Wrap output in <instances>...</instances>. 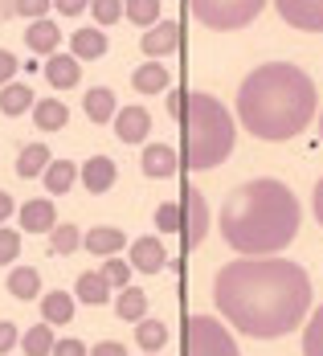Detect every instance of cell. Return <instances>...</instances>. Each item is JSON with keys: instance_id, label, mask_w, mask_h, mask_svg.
<instances>
[{"instance_id": "cell-12", "label": "cell", "mask_w": 323, "mask_h": 356, "mask_svg": "<svg viewBox=\"0 0 323 356\" xmlns=\"http://www.w3.org/2000/svg\"><path fill=\"white\" fill-rule=\"evenodd\" d=\"M45 82H49L53 90H74V86L82 82L78 58H74V54H49V58H45Z\"/></svg>"}, {"instance_id": "cell-30", "label": "cell", "mask_w": 323, "mask_h": 356, "mask_svg": "<svg viewBox=\"0 0 323 356\" xmlns=\"http://www.w3.org/2000/svg\"><path fill=\"white\" fill-rule=\"evenodd\" d=\"M8 291H13V299H37L41 275H37L33 266H17V270L8 275Z\"/></svg>"}, {"instance_id": "cell-43", "label": "cell", "mask_w": 323, "mask_h": 356, "mask_svg": "<svg viewBox=\"0 0 323 356\" xmlns=\"http://www.w3.org/2000/svg\"><path fill=\"white\" fill-rule=\"evenodd\" d=\"M86 356H127V344H119V340H103V344H94Z\"/></svg>"}, {"instance_id": "cell-24", "label": "cell", "mask_w": 323, "mask_h": 356, "mask_svg": "<svg viewBox=\"0 0 323 356\" xmlns=\"http://www.w3.org/2000/svg\"><path fill=\"white\" fill-rule=\"evenodd\" d=\"M115 312H119V320L140 323L147 316V295L140 291V286H123V291H119V299H115Z\"/></svg>"}, {"instance_id": "cell-49", "label": "cell", "mask_w": 323, "mask_h": 356, "mask_svg": "<svg viewBox=\"0 0 323 356\" xmlns=\"http://www.w3.org/2000/svg\"><path fill=\"white\" fill-rule=\"evenodd\" d=\"M147 356H156V353H147Z\"/></svg>"}, {"instance_id": "cell-8", "label": "cell", "mask_w": 323, "mask_h": 356, "mask_svg": "<svg viewBox=\"0 0 323 356\" xmlns=\"http://www.w3.org/2000/svg\"><path fill=\"white\" fill-rule=\"evenodd\" d=\"M274 8L290 29L323 33V0H274Z\"/></svg>"}, {"instance_id": "cell-11", "label": "cell", "mask_w": 323, "mask_h": 356, "mask_svg": "<svg viewBox=\"0 0 323 356\" xmlns=\"http://www.w3.org/2000/svg\"><path fill=\"white\" fill-rule=\"evenodd\" d=\"M131 246V270H140V275H156V270H164V262H168V250L160 246V238H135V242H127Z\"/></svg>"}, {"instance_id": "cell-19", "label": "cell", "mask_w": 323, "mask_h": 356, "mask_svg": "<svg viewBox=\"0 0 323 356\" xmlns=\"http://www.w3.org/2000/svg\"><path fill=\"white\" fill-rule=\"evenodd\" d=\"M74 299H78V303H90V307L107 303V299H110L107 279H103L99 270H82V275H78V283H74Z\"/></svg>"}, {"instance_id": "cell-1", "label": "cell", "mask_w": 323, "mask_h": 356, "mask_svg": "<svg viewBox=\"0 0 323 356\" xmlns=\"http://www.w3.org/2000/svg\"><path fill=\"white\" fill-rule=\"evenodd\" d=\"M221 320L250 340H279L311 312V279L299 262L266 254L225 262L213 279Z\"/></svg>"}, {"instance_id": "cell-18", "label": "cell", "mask_w": 323, "mask_h": 356, "mask_svg": "<svg viewBox=\"0 0 323 356\" xmlns=\"http://www.w3.org/2000/svg\"><path fill=\"white\" fill-rule=\"evenodd\" d=\"M70 54L78 62H94V58H103L107 54V33L99 29V25H90V29H78L70 37Z\"/></svg>"}, {"instance_id": "cell-38", "label": "cell", "mask_w": 323, "mask_h": 356, "mask_svg": "<svg viewBox=\"0 0 323 356\" xmlns=\"http://www.w3.org/2000/svg\"><path fill=\"white\" fill-rule=\"evenodd\" d=\"M49 4H53V0H13V13H17V17H29V21H41V17L49 13Z\"/></svg>"}, {"instance_id": "cell-9", "label": "cell", "mask_w": 323, "mask_h": 356, "mask_svg": "<svg viewBox=\"0 0 323 356\" xmlns=\"http://www.w3.org/2000/svg\"><path fill=\"white\" fill-rule=\"evenodd\" d=\"M180 25L176 21H156L151 29H144V41H140V49H144L147 58H164V54H176L180 49Z\"/></svg>"}, {"instance_id": "cell-42", "label": "cell", "mask_w": 323, "mask_h": 356, "mask_svg": "<svg viewBox=\"0 0 323 356\" xmlns=\"http://www.w3.org/2000/svg\"><path fill=\"white\" fill-rule=\"evenodd\" d=\"M184 107H188V90H168V115L184 119Z\"/></svg>"}, {"instance_id": "cell-15", "label": "cell", "mask_w": 323, "mask_h": 356, "mask_svg": "<svg viewBox=\"0 0 323 356\" xmlns=\"http://www.w3.org/2000/svg\"><path fill=\"white\" fill-rule=\"evenodd\" d=\"M25 45L33 49V54H58V45H62V29L49 21V17H41V21H29V29H25Z\"/></svg>"}, {"instance_id": "cell-36", "label": "cell", "mask_w": 323, "mask_h": 356, "mask_svg": "<svg viewBox=\"0 0 323 356\" xmlns=\"http://www.w3.org/2000/svg\"><path fill=\"white\" fill-rule=\"evenodd\" d=\"M17 254H21V234L8 229V225H0V266L17 262Z\"/></svg>"}, {"instance_id": "cell-37", "label": "cell", "mask_w": 323, "mask_h": 356, "mask_svg": "<svg viewBox=\"0 0 323 356\" xmlns=\"http://www.w3.org/2000/svg\"><path fill=\"white\" fill-rule=\"evenodd\" d=\"M156 229H160V234H180V205H168V201H164V205L156 209Z\"/></svg>"}, {"instance_id": "cell-20", "label": "cell", "mask_w": 323, "mask_h": 356, "mask_svg": "<svg viewBox=\"0 0 323 356\" xmlns=\"http://www.w3.org/2000/svg\"><path fill=\"white\" fill-rule=\"evenodd\" d=\"M74 299L70 291H45L41 295V316H45V323L53 327V323H70L74 320Z\"/></svg>"}, {"instance_id": "cell-6", "label": "cell", "mask_w": 323, "mask_h": 356, "mask_svg": "<svg viewBox=\"0 0 323 356\" xmlns=\"http://www.w3.org/2000/svg\"><path fill=\"white\" fill-rule=\"evenodd\" d=\"M180 356H242L233 332L217 316H188L184 320V353Z\"/></svg>"}, {"instance_id": "cell-28", "label": "cell", "mask_w": 323, "mask_h": 356, "mask_svg": "<svg viewBox=\"0 0 323 356\" xmlns=\"http://www.w3.org/2000/svg\"><path fill=\"white\" fill-rule=\"evenodd\" d=\"M135 344L144 348V353H160L164 344H168V323L164 320H140L135 323Z\"/></svg>"}, {"instance_id": "cell-40", "label": "cell", "mask_w": 323, "mask_h": 356, "mask_svg": "<svg viewBox=\"0 0 323 356\" xmlns=\"http://www.w3.org/2000/svg\"><path fill=\"white\" fill-rule=\"evenodd\" d=\"M17 70H21V62H17L8 49H0V86H8V82L17 78Z\"/></svg>"}, {"instance_id": "cell-21", "label": "cell", "mask_w": 323, "mask_h": 356, "mask_svg": "<svg viewBox=\"0 0 323 356\" xmlns=\"http://www.w3.org/2000/svg\"><path fill=\"white\" fill-rule=\"evenodd\" d=\"M168 82H172V74L160 62H147V66H140V70L131 74V86L140 95H160V90H168Z\"/></svg>"}, {"instance_id": "cell-45", "label": "cell", "mask_w": 323, "mask_h": 356, "mask_svg": "<svg viewBox=\"0 0 323 356\" xmlns=\"http://www.w3.org/2000/svg\"><path fill=\"white\" fill-rule=\"evenodd\" d=\"M13 209H17V205H13V197H8V193L0 188V225H4L8 217H13Z\"/></svg>"}, {"instance_id": "cell-23", "label": "cell", "mask_w": 323, "mask_h": 356, "mask_svg": "<svg viewBox=\"0 0 323 356\" xmlns=\"http://www.w3.org/2000/svg\"><path fill=\"white\" fill-rule=\"evenodd\" d=\"M41 180H45V188L58 197V193H70L74 184H78V164L74 160H49V168L41 172Z\"/></svg>"}, {"instance_id": "cell-25", "label": "cell", "mask_w": 323, "mask_h": 356, "mask_svg": "<svg viewBox=\"0 0 323 356\" xmlns=\"http://www.w3.org/2000/svg\"><path fill=\"white\" fill-rule=\"evenodd\" d=\"M25 111H33V90L25 82L0 86V115H25Z\"/></svg>"}, {"instance_id": "cell-2", "label": "cell", "mask_w": 323, "mask_h": 356, "mask_svg": "<svg viewBox=\"0 0 323 356\" xmlns=\"http://www.w3.org/2000/svg\"><path fill=\"white\" fill-rule=\"evenodd\" d=\"M320 111L311 74L295 62H266L238 86V123L254 140H295Z\"/></svg>"}, {"instance_id": "cell-46", "label": "cell", "mask_w": 323, "mask_h": 356, "mask_svg": "<svg viewBox=\"0 0 323 356\" xmlns=\"http://www.w3.org/2000/svg\"><path fill=\"white\" fill-rule=\"evenodd\" d=\"M311 209H315V221L323 225V180L315 184V197H311Z\"/></svg>"}, {"instance_id": "cell-27", "label": "cell", "mask_w": 323, "mask_h": 356, "mask_svg": "<svg viewBox=\"0 0 323 356\" xmlns=\"http://www.w3.org/2000/svg\"><path fill=\"white\" fill-rule=\"evenodd\" d=\"M33 119H37L41 131H62L66 119H70V111H66V103H58V99H37Z\"/></svg>"}, {"instance_id": "cell-17", "label": "cell", "mask_w": 323, "mask_h": 356, "mask_svg": "<svg viewBox=\"0 0 323 356\" xmlns=\"http://www.w3.org/2000/svg\"><path fill=\"white\" fill-rule=\"evenodd\" d=\"M58 225V209L49 205V201H25L21 205V229H29V234H49Z\"/></svg>"}, {"instance_id": "cell-47", "label": "cell", "mask_w": 323, "mask_h": 356, "mask_svg": "<svg viewBox=\"0 0 323 356\" xmlns=\"http://www.w3.org/2000/svg\"><path fill=\"white\" fill-rule=\"evenodd\" d=\"M4 13H13V0H0V17H4Z\"/></svg>"}, {"instance_id": "cell-39", "label": "cell", "mask_w": 323, "mask_h": 356, "mask_svg": "<svg viewBox=\"0 0 323 356\" xmlns=\"http://www.w3.org/2000/svg\"><path fill=\"white\" fill-rule=\"evenodd\" d=\"M17 344H21V332H17V323L0 320V356L8 353V348H17Z\"/></svg>"}, {"instance_id": "cell-22", "label": "cell", "mask_w": 323, "mask_h": 356, "mask_svg": "<svg viewBox=\"0 0 323 356\" xmlns=\"http://www.w3.org/2000/svg\"><path fill=\"white\" fill-rule=\"evenodd\" d=\"M82 111L90 115V123H107V119H115V111H119V103H115V90H107V86H94V90H86Z\"/></svg>"}, {"instance_id": "cell-3", "label": "cell", "mask_w": 323, "mask_h": 356, "mask_svg": "<svg viewBox=\"0 0 323 356\" xmlns=\"http://www.w3.org/2000/svg\"><path fill=\"white\" fill-rule=\"evenodd\" d=\"M303 225L299 197L283 180L258 177L238 184L221 205V238L242 258H266L295 242Z\"/></svg>"}, {"instance_id": "cell-7", "label": "cell", "mask_w": 323, "mask_h": 356, "mask_svg": "<svg viewBox=\"0 0 323 356\" xmlns=\"http://www.w3.org/2000/svg\"><path fill=\"white\" fill-rule=\"evenodd\" d=\"M180 234H184V246H201L205 234H209V205L201 197L197 184H184V205H180Z\"/></svg>"}, {"instance_id": "cell-44", "label": "cell", "mask_w": 323, "mask_h": 356, "mask_svg": "<svg viewBox=\"0 0 323 356\" xmlns=\"http://www.w3.org/2000/svg\"><path fill=\"white\" fill-rule=\"evenodd\" d=\"M53 8H58L62 17H78V13L90 8V0H53Z\"/></svg>"}, {"instance_id": "cell-13", "label": "cell", "mask_w": 323, "mask_h": 356, "mask_svg": "<svg viewBox=\"0 0 323 356\" xmlns=\"http://www.w3.org/2000/svg\"><path fill=\"white\" fill-rule=\"evenodd\" d=\"M151 131V115L144 107H123L115 111V136L123 143H144Z\"/></svg>"}, {"instance_id": "cell-32", "label": "cell", "mask_w": 323, "mask_h": 356, "mask_svg": "<svg viewBox=\"0 0 323 356\" xmlns=\"http://www.w3.org/2000/svg\"><path fill=\"white\" fill-rule=\"evenodd\" d=\"M49 246H53V254H74V250H82V229L58 221V225L49 229Z\"/></svg>"}, {"instance_id": "cell-33", "label": "cell", "mask_w": 323, "mask_h": 356, "mask_svg": "<svg viewBox=\"0 0 323 356\" xmlns=\"http://www.w3.org/2000/svg\"><path fill=\"white\" fill-rule=\"evenodd\" d=\"M99 275L107 279L110 291H123V286H131V275H135V270H131V262H123V258H115V254H110Z\"/></svg>"}, {"instance_id": "cell-14", "label": "cell", "mask_w": 323, "mask_h": 356, "mask_svg": "<svg viewBox=\"0 0 323 356\" xmlns=\"http://www.w3.org/2000/svg\"><path fill=\"white\" fill-rule=\"evenodd\" d=\"M176 164L180 160L168 143H147L144 156H140V168H144V177H151V180H168L176 172Z\"/></svg>"}, {"instance_id": "cell-26", "label": "cell", "mask_w": 323, "mask_h": 356, "mask_svg": "<svg viewBox=\"0 0 323 356\" xmlns=\"http://www.w3.org/2000/svg\"><path fill=\"white\" fill-rule=\"evenodd\" d=\"M49 147L45 143H29V147H21V156H17V172L25 180H33V177H41L45 168H49Z\"/></svg>"}, {"instance_id": "cell-48", "label": "cell", "mask_w": 323, "mask_h": 356, "mask_svg": "<svg viewBox=\"0 0 323 356\" xmlns=\"http://www.w3.org/2000/svg\"><path fill=\"white\" fill-rule=\"evenodd\" d=\"M320 136H323V111H320Z\"/></svg>"}, {"instance_id": "cell-41", "label": "cell", "mask_w": 323, "mask_h": 356, "mask_svg": "<svg viewBox=\"0 0 323 356\" xmlns=\"http://www.w3.org/2000/svg\"><path fill=\"white\" fill-rule=\"evenodd\" d=\"M49 356H86V344L82 340H53V353Z\"/></svg>"}, {"instance_id": "cell-29", "label": "cell", "mask_w": 323, "mask_h": 356, "mask_svg": "<svg viewBox=\"0 0 323 356\" xmlns=\"http://www.w3.org/2000/svg\"><path fill=\"white\" fill-rule=\"evenodd\" d=\"M123 21H131L140 29H151L160 21V0H123Z\"/></svg>"}, {"instance_id": "cell-35", "label": "cell", "mask_w": 323, "mask_h": 356, "mask_svg": "<svg viewBox=\"0 0 323 356\" xmlns=\"http://www.w3.org/2000/svg\"><path fill=\"white\" fill-rule=\"evenodd\" d=\"M90 17L99 29H107L115 21H123V0H90Z\"/></svg>"}, {"instance_id": "cell-34", "label": "cell", "mask_w": 323, "mask_h": 356, "mask_svg": "<svg viewBox=\"0 0 323 356\" xmlns=\"http://www.w3.org/2000/svg\"><path fill=\"white\" fill-rule=\"evenodd\" d=\"M303 356H323V307H315L303 327Z\"/></svg>"}, {"instance_id": "cell-4", "label": "cell", "mask_w": 323, "mask_h": 356, "mask_svg": "<svg viewBox=\"0 0 323 356\" xmlns=\"http://www.w3.org/2000/svg\"><path fill=\"white\" fill-rule=\"evenodd\" d=\"M180 123H184V168L209 172L229 160V152L238 143V123L221 99L192 90Z\"/></svg>"}, {"instance_id": "cell-10", "label": "cell", "mask_w": 323, "mask_h": 356, "mask_svg": "<svg viewBox=\"0 0 323 356\" xmlns=\"http://www.w3.org/2000/svg\"><path fill=\"white\" fill-rule=\"evenodd\" d=\"M115 177H119V168H115V160L110 156H90L82 168H78V180L94 193V197H103L115 188Z\"/></svg>"}, {"instance_id": "cell-5", "label": "cell", "mask_w": 323, "mask_h": 356, "mask_svg": "<svg viewBox=\"0 0 323 356\" xmlns=\"http://www.w3.org/2000/svg\"><path fill=\"white\" fill-rule=\"evenodd\" d=\"M262 8H266V0H188V13L205 29H217V33L246 29Z\"/></svg>"}, {"instance_id": "cell-16", "label": "cell", "mask_w": 323, "mask_h": 356, "mask_svg": "<svg viewBox=\"0 0 323 356\" xmlns=\"http://www.w3.org/2000/svg\"><path fill=\"white\" fill-rule=\"evenodd\" d=\"M123 246H127V234L115 229V225H99V229L82 234V250H90V254H99V258H110V254H119Z\"/></svg>"}, {"instance_id": "cell-31", "label": "cell", "mask_w": 323, "mask_h": 356, "mask_svg": "<svg viewBox=\"0 0 323 356\" xmlns=\"http://www.w3.org/2000/svg\"><path fill=\"white\" fill-rule=\"evenodd\" d=\"M21 348H25V356H49L53 353V332H49V323L29 327V332L21 336Z\"/></svg>"}]
</instances>
